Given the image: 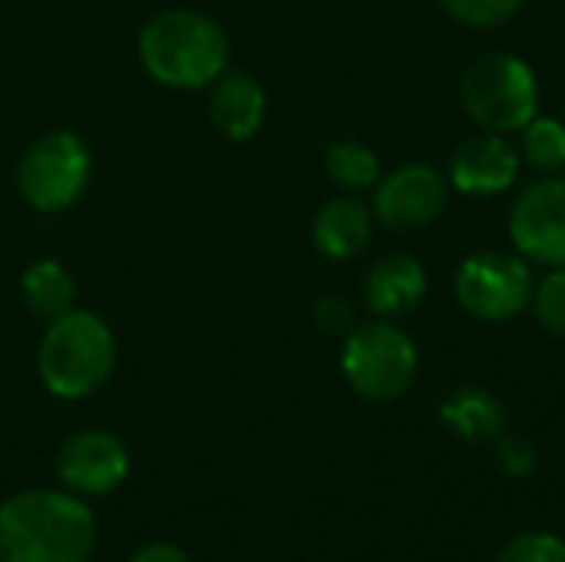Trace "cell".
Segmentation results:
<instances>
[{"mask_svg":"<svg viewBox=\"0 0 565 562\" xmlns=\"http://www.w3.org/2000/svg\"><path fill=\"white\" fill-rule=\"evenodd\" d=\"M96 520L70 490H23L0 500V562H89Z\"/></svg>","mask_w":565,"mask_h":562,"instance_id":"1","label":"cell"},{"mask_svg":"<svg viewBox=\"0 0 565 562\" xmlns=\"http://www.w3.org/2000/svg\"><path fill=\"white\" fill-rule=\"evenodd\" d=\"M139 56L156 83L172 89H202L228 66V36L205 13L169 10L142 26Z\"/></svg>","mask_w":565,"mask_h":562,"instance_id":"2","label":"cell"},{"mask_svg":"<svg viewBox=\"0 0 565 562\" xmlns=\"http://www.w3.org/2000/svg\"><path fill=\"white\" fill-rule=\"evenodd\" d=\"M40 381L53 397L79 401L96 394L116 368V338L93 311L70 308L53 318L40 341Z\"/></svg>","mask_w":565,"mask_h":562,"instance_id":"3","label":"cell"},{"mask_svg":"<svg viewBox=\"0 0 565 562\" xmlns=\"http://www.w3.org/2000/svg\"><path fill=\"white\" fill-rule=\"evenodd\" d=\"M460 99L483 132L513 136L540 113V83L523 56L497 50L463 70Z\"/></svg>","mask_w":565,"mask_h":562,"instance_id":"4","label":"cell"},{"mask_svg":"<svg viewBox=\"0 0 565 562\" xmlns=\"http://www.w3.org/2000/svg\"><path fill=\"white\" fill-rule=\"evenodd\" d=\"M417 344L391 318L358 325L341 348V371L351 391L364 401H397L417 381Z\"/></svg>","mask_w":565,"mask_h":562,"instance_id":"5","label":"cell"},{"mask_svg":"<svg viewBox=\"0 0 565 562\" xmlns=\"http://www.w3.org/2000/svg\"><path fill=\"white\" fill-rule=\"evenodd\" d=\"M533 265L516 252H477L454 278V295L460 308L490 325H503L530 308L533 301Z\"/></svg>","mask_w":565,"mask_h":562,"instance_id":"6","label":"cell"},{"mask_svg":"<svg viewBox=\"0 0 565 562\" xmlns=\"http://www.w3.org/2000/svg\"><path fill=\"white\" fill-rule=\"evenodd\" d=\"M17 185L33 209L63 212L89 185V149L66 129L46 132L23 152Z\"/></svg>","mask_w":565,"mask_h":562,"instance_id":"7","label":"cell"},{"mask_svg":"<svg viewBox=\"0 0 565 562\" xmlns=\"http://www.w3.org/2000/svg\"><path fill=\"white\" fill-rule=\"evenodd\" d=\"M507 232L530 265L565 268V172L543 176L516 195Z\"/></svg>","mask_w":565,"mask_h":562,"instance_id":"8","label":"cell"},{"mask_svg":"<svg viewBox=\"0 0 565 562\" xmlns=\"http://www.w3.org/2000/svg\"><path fill=\"white\" fill-rule=\"evenodd\" d=\"M450 182L427 162H407L374 185V219L394 232H411L437 222L447 209Z\"/></svg>","mask_w":565,"mask_h":562,"instance_id":"9","label":"cell"},{"mask_svg":"<svg viewBox=\"0 0 565 562\" xmlns=\"http://www.w3.org/2000/svg\"><path fill=\"white\" fill-rule=\"evenodd\" d=\"M56 474L60 484L83 500L109 497L129 477V450L109 431H79L63 444Z\"/></svg>","mask_w":565,"mask_h":562,"instance_id":"10","label":"cell"},{"mask_svg":"<svg viewBox=\"0 0 565 562\" xmlns=\"http://www.w3.org/2000/svg\"><path fill=\"white\" fill-rule=\"evenodd\" d=\"M520 166H523V156L516 142H510V136L480 129V136H470L454 149L447 182L450 189L473 195V199L503 195L516 185Z\"/></svg>","mask_w":565,"mask_h":562,"instance_id":"11","label":"cell"},{"mask_svg":"<svg viewBox=\"0 0 565 562\" xmlns=\"http://www.w3.org/2000/svg\"><path fill=\"white\" fill-rule=\"evenodd\" d=\"M427 268L414 255H384L364 282V301L377 318H404L427 298Z\"/></svg>","mask_w":565,"mask_h":562,"instance_id":"12","label":"cell"},{"mask_svg":"<svg viewBox=\"0 0 565 562\" xmlns=\"http://www.w3.org/2000/svg\"><path fill=\"white\" fill-rule=\"evenodd\" d=\"M374 235V212L358 195H338L315 215V248L334 262L358 258Z\"/></svg>","mask_w":565,"mask_h":562,"instance_id":"13","label":"cell"},{"mask_svg":"<svg viewBox=\"0 0 565 562\" xmlns=\"http://www.w3.org/2000/svg\"><path fill=\"white\" fill-rule=\"evenodd\" d=\"M209 113L228 139H252L265 123V89L248 73H222L212 83Z\"/></svg>","mask_w":565,"mask_h":562,"instance_id":"14","label":"cell"},{"mask_svg":"<svg viewBox=\"0 0 565 562\" xmlns=\"http://www.w3.org/2000/svg\"><path fill=\"white\" fill-rule=\"evenodd\" d=\"M440 421L450 434L470 444L497 441L507 431V407L483 388H460L440 404Z\"/></svg>","mask_w":565,"mask_h":562,"instance_id":"15","label":"cell"},{"mask_svg":"<svg viewBox=\"0 0 565 562\" xmlns=\"http://www.w3.org/2000/svg\"><path fill=\"white\" fill-rule=\"evenodd\" d=\"M20 291H23V301L33 315L53 321L60 315H66L73 308V275L53 262V258H43L36 265H30L20 278Z\"/></svg>","mask_w":565,"mask_h":562,"instance_id":"16","label":"cell"},{"mask_svg":"<svg viewBox=\"0 0 565 562\" xmlns=\"http://www.w3.org/2000/svg\"><path fill=\"white\" fill-rule=\"evenodd\" d=\"M324 166H328V176L348 192H364L381 182V156L367 142H358V139L334 142L324 156Z\"/></svg>","mask_w":565,"mask_h":562,"instance_id":"17","label":"cell"},{"mask_svg":"<svg viewBox=\"0 0 565 562\" xmlns=\"http://www.w3.org/2000/svg\"><path fill=\"white\" fill-rule=\"evenodd\" d=\"M520 156L543 176L565 172V123L556 116H533L520 129Z\"/></svg>","mask_w":565,"mask_h":562,"instance_id":"18","label":"cell"},{"mask_svg":"<svg viewBox=\"0 0 565 562\" xmlns=\"http://www.w3.org/2000/svg\"><path fill=\"white\" fill-rule=\"evenodd\" d=\"M526 0H440V7L463 26L473 30H493L510 23Z\"/></svg>","mask_w":565,"mask_h":562,"instance_id":"19","label":"cell"},{"mask_svg":"<svg viewBox=\"0 0 565 562\" xmlns=\"http://www.w3.org/2000/svg\"><path fill=\"white\" fill-rule=\"evenodd\" d=\"M530 308L550 335L565 338V268H550L543 282H536Z\"/></svg>","mask_w":565,"mask_h":562,"instance_id":"20","label":"cell"},{"mask_svg":"<svg viewBox=\"0 0 565 562\" xmlns=\"http://www.w3.org/2000/svg\"><path fill=\"white\" fill-rule=\"evenodd\" d=\"M497 562H565V543L556 533H523L503 547Z\"/></svg>","mask_w":565,"mask_h":562,"instance_id":"21","label":"cell"},{"mask_svg":"<svg viewBox=\"0 0 565 562\" xmlns=\"http://www.w3.org/2000/svg\"><path fill=\"white\" fill-rule=\"evenodd\" d=\"M315 321L321 331L328 335H351L358 328V311L354 305L344 298V295H324L318 305H315Z\"/></svg>","mask_w":565,"mask_h":562,"instance_id":"22","label":"cell"},{"mask_svg":"<svg viewBox=\"0 0 565 562\" xmlns=\"http://www.w3.org/2000/svg\"><path fill=\"white\" fill-rule=\"evenodd\" d=\"M497 457H500V467L510 477H530L536 470V447L526 437L500 434L497 437Z\"/></svg>","mask_w":565,"mask_h":562,"instance_id":"23","label":"cell"},{"mask_svg":"<svg viewBox=\"0 0 565 562\" xmlns=\"http://www.w3.org/2000/svg\"><path fill=\"white\" fill-rule=\"evenodd\" d=\"M126 562H192L185 556V550H179L175 543H149L139 553H132Z\"/></svg>","mask_w":565,"mask_h":562,"instance_id":"24","label":"cell"}]
</instances>
